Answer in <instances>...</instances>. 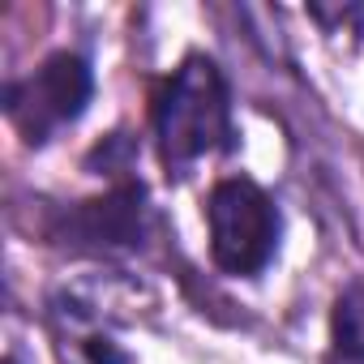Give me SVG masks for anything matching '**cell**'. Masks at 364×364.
<instances>
[{
	"instance_id": "cell-1",
	"label": "cell",
	"mask_w": 364,
	"mask_h": 364,
	"mask_svg": "<svg viewBox=\"0 0 364 364\" xmlns=\"http://www.w3.org/2000/svg\"><path fill=\"white\" fill-rule=\"evenodd\" d=\"M154 129L163 159L185 167L202 154H215L232 137V99L219 65L210 56H189L171 73L154 103Z\"/></svg>"
},
{
	"instance_id": "cell-2",
	"label": "cell",
	"mask_w": 364,
	"mask_h": 364,
	"mask_svg": "<svg viewBox=\"0 0 364 364\" xmlns=\"http://www.w3.org/2000/svg\"><path fill=\"white\" fill-rule=\"evenodd\" d=\"M210 253L228 274H257L279 245V210L245 176L219 180L210 202Z\"/></svg>"
},
{
	"instance_id": "cell-3",
	"label": "cell",
	"mask_w": 364,
	"mask_h": 364,
	"mask_svg": "<svg viewBox=\"0 0 364 364\" xmlns=\"http://www.w3.org/2000/svg\"><path fill=\"white\" fill-rule=\"evenodd\" d=\"M95 95V77H90V65L73 52H56L48 56L31 77L14 82L5 90V112L9 120L22 129L26 141L43 146L56 129L73 124L86 103Z\"/></svg>"
},
{
	"instance_id": "cell-4",
	"label": "cell",
	"mask_w": 364,
	"mask_h": 364,
	"mask_svg": "<svg viewBox=\"0 0 364 364\" xmlns=\"http://www.w3.org/2000/svg\"><path fill=\"white\" fill-rule=\"evenodd\" d=\"M141 185H124L99 202H86L77 210V228L86 240H99V245H133L141 236Z\"/></svg>"
},
{
	"instance_id": "cell-5",
	"label": "cell",
	"mask_w": 364,
	"mask_h": 364,
	"mask_svg": "<svg viewBox=\"0 0 364 364\" xmlns=\"http://www.w3.org/2000/svg\"><path fill=\"white\" fill-rule=\"evenodd\" d=\"M334 347L343 360L364 364V287H347L334 304Z\"/></svg>"
},
{
	"instance_id": "cell-6",
	"label": "cell",
	"mask_w": 364,
	"mask_h": 364,
	"mask_svg": "<svg viewBox=\"0 0 364 364\" xmlns=\"http://www.w3.org/2000/svg\"><path fill=\"white\" fill-rule=\"evenodd\" d=\"M90 360H95V364H124V355H120V351H112L103 338H95V343H90Z\"/></svg>"
}]
</instances>
